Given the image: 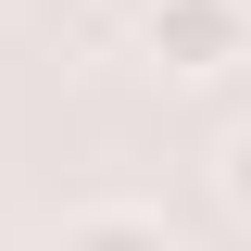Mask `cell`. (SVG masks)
Wrapping results in <instances>:
<instances>
[{"mask_svg":"<svg viewBox=\"0 0 251 251\" xmlns=\"http://www.w3.org/2000/svg\"><path fill=\"white\" fill-rule=\"evenodd\" d=\"M214 188H226V214L251 226V126H226V151H214Z\"/></svg>","mask_w":251,"mask_h":251,"instance_id":"obj_3","label":"cell"},{"mask_svg":"<svg viewBox=\"0 0 251 251\" xmlns=\"http://www.w3.org/2000/svg\"><path fill=\"white\" fill-rule=\"evenodd\" d=\"M50 251H176V239H163V214H138V201H100V214H75Z\"/></svg>","mask_w":251,"mask_h":251,"instance_id":"obj_2","label":"cell"},{"mask_svg":"<svg viewBox=\"0 0 251 251\" xmlns=\"http://www.w3.org/2000/svg\"><path fill=\"white\" fill-rule=\"evenodd\" d=\"M138 50L163 75H239L251 63V0H138Z\"/></svg>","mask_w":251,"mask_h":251,"instance_id":"obj_1","label":"cell"}]
</instances>
